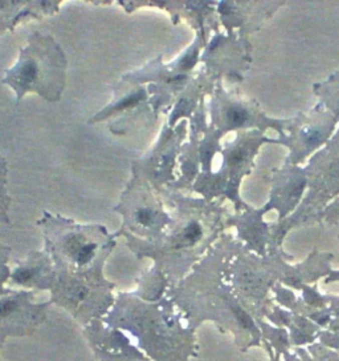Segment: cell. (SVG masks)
Here are the masks:
<instances>
[{
	"mask_svg": "<svg viewBox=\"0 0 339 361\" xmlns=\"http://www.w3.org/2000/svg\"><path fill=\"white\" fill-rule=\"evenodd\" d=\"M227 118H228V123L231 124L232 127H240V125H243L248 119V113L247 110H244L243 108L232 106V108H229L228 112H227Z\"/></svg>",
	"mask_w": 339,
	"mask_h": 361,
	"instance_id": "obj_1",
	"label": "cell"
},
{
	"mask_svg": "<svg viewBox=\"0 0 339 361\" xmlns=\"http://www.w3.org/2000/svg\"><path fill=\"white\" fill-rule=\"evenodd\" d=\"M96 249V245H90V243H85L82 246H80L76 251V259L80 265H85L90 261V258L93 255V251Z\"/></svg>",
	"mask_w": 339,
	"mask_h": 361,
	"instance_id": "obj_2",
	"label": "cell"
},
{
	"mask_svg": "<svg viewBox=\"0 0 339 361\" xmlns=\"http://www.w3.org/2000/svg\"><path fill=\"white\" fill-rule=\"evenodd\" d=\"M185 235L188 242L194 243L200 238V235H202V228H200V226L198 223H191L187 227V230H186Z\"/></svg>",
	"mask_w": 339,
	"mask_h": 361,
	"instance_id": "obj_3",
	"label": "cell"
},
{
	"mask_svg": "<svg viewBox=\"0 0 339 361\" xmlns=\"http://www.w3.org/2000/svg\"><path fill=\"white\" fill-rule=\"evenodd\" d=\"M16 303L14 300H4L0 303V317H7L15 312Z\"/></svg>",
	"mask_w": 339,
	"mask_h": 361,
	"instance_id": "obj_4",
	"label": "cell"
},
{
	"mask_svg": "<svg viewBox=\"0 0 339 361\" xmlns=\"http://www.w3.org/2000/svg\"><path fill=\"white\" fill-rule=\"evenodd\" d=\"M34 276V272L32 270H28V268H20L15 272V280L19 282V283H27L30 282Z\"/></svg>",
	"mask_w": 339,
	"mask_h": 361,
	"instance_id": "obj_5",
	"label": "cell"
},
{
	"mask_svg": "<svg viewBox=\"0 0 339 361\" xmlns=\"http://www.w3.org/2000/svg\"><path fill=\"white\" fill-rule=\"evenodd\" d=\"M136 219H138V222H139V223L148 224L152 220V212L148 211V210H142V211L138 212Z\"/></svg>",
	"mask_w": 339,
	"mask_h": 361,
	"instance_id": "obj_6",
	"label": "cell"
},
{
	"mask_svg": "<svg viewBox=\"0 0 339 361\" xmlns=\"http://www.w3.org/2000/svg\"><path fill=\"white\" fill-rule=\"evenodd\" d=\"M306 142L309 145H315L319 142V133L317 131H309L306 134Z\"/></svg>",
	"mask_w": 339,
	"mask_h": 361,
	"instance_id": "obj_7",
	"label": "cell"
},
{
	"mask_svg": "<svg viewBox=\"0 0 339 361\" xmlns=\"http://www.w3.org/2000/svg\"><path fill=\"white\" fill-rule=\"evenodd\" d=\"M243 160H244V153L240 152V150H236V152H233L232 154H231V157H229V164L237 165Z\"/></svg>",
	"mask_w": 339,
	"mask_h": 361,
	"instance_id": "obj_8",
	"label": "cell"
},
{
	"mask_svg": "<svg viewBox=\"0 0 339 361\" xmlns=\"http://www.w3.org/2000/svg\"><path fill=\"white\" fill-rule=\"evenodd\" d=\"M139 98H140L139 94L129 97V98H126V100L123 101V102H121V104L118 105V108H125V106H130V105H133L134 102H136V101L139 100Z\"/></svg>",
	"mask_w": 339,
	"mask_h": 361,
	"instance_id": "obj_9",
	"label": "cell"
},
{
	"mask_svg": "<svg viewBox=\"0 0 339 361\" xmlns=\"http://www.w3.org/2000/svg\"><path fill=\"white\" fill-rule=\"evenodd\" d=\"M330 173H331L334 177H339V162H336V164L332 165L331 169H330Z\"/></svg>",
	"mask_w": 339,
	"mask_h": 361,
	"instance_id": "obj_10",
	"label": "cell"
}]
</instances>
